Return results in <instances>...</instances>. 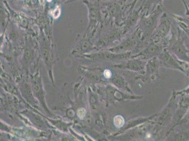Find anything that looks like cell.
I'll return each mask as SVG.
<instances>
[{
	"label": "cell",
	"mask_w": 189,
	"mask_h": 141,
	"mask_svg": "<svg viewBox=\"0 0 189 141\" xmlns=\"http://www.w3.org/2000/svg\"><path fill=\"white\" fill-rule=\"evenodd\" d=\"M127 0H111L104 4L105 20L120 26L128 13L130 8Z\"/></svg>",
	"instance_id": "cell-1"
},
{
	"label": "cell",
	"mask_w": 189,
	"mask_h": 141,
	"mask_svg": "<svg viewBox=\"0 0 189 141\" xmlns=\"http://www.w3.org/2000/svg\"><path fill=\"white\" fill-rule=\"evenodd\" d=\"M163 12L162 5H159L149 15H141L137 26L141 32L148 34L154 31Z\"/></svg>",
	"instance_id": "cell-2"
},
{
	"label": "cell",
	"mask_w": 189,
	"mask_h": 141,
	"mask_svg": "<svg viewBox=\"0 0 189 141\" xmlns=\"http://www.w3.org/2000/svg\"><path fill=\"white\" fill-rule=\"evenodd\" d=\"M141 16V8L140 7L137 9H134L129 12L120 25L123 33L134 29L137 26Z\"/></svg>",
	"instance_id": "cell-3"
},
{
	"label": "cell",
	"mask_w": 189,
	"mask_h": 141,
	"mask_svg": "<svg viewBox=\"0 0 189 141\" xmlns=\"http://www.w3.org/2000/svg\"><path fill=\"white\" fill-rule=\"evenodd\" d=\"M172 23L168 14L164 11L160 16L155 32L158 35H167L171 31Z\"/></svg>",
	"instance_id": "cell-4"
},
{
	"label": "cell",
	"mask_w": 189,
	"mask_h": 141,
	"mask_svg": "<svg viewBox=\"0 0 189 141\" xmlns=\"http://www.w3.org/2000/svg\"><path fill=\"white\" fill-rule=\"evenodd\" d=\"M163 0H143L140 6L141 15H148L154 11L158 6L162 5Z\"/></svg>",
	"instance_id": "cell-5"
},
{
	"label": "cell",
	"mask_w": 189,
	"mask_h": 141,
	"mask_svg": "<svg viewBox=\"0 0 189 141\" xmlns=\"http://www.w3.org/2000/svg\"><path fill=\"white\" fill-rule=\"evenodd\" d=\"M124 119L120 115L117 116L114 118V124L118 128L121 127L124 125Z\"/></svg>",
	"instance_id": "cell-6"
},
{
	"label": "cell",
	"mask_w": 189,
	"mask_h": 141,
	"mask_svg": "<svg viewBox=\"0 0 189 141\" xmlns=\"http://www.w3.org/2000/svg\"><path fill=\"white\" fill-rule=\"evenodd\" d=\"M86 115V110L85 109L81 108H80L77 111V115L79 118L81 120H82Z\"/></svg>",
	"instance_id": "cell-7"
},
{
	"label": "cell",
	"mask_w": 189,
	"mask_h": 141,
	"mask_svg": "<svg viewBox=\"0 0 189 141\" xmlns=\"http://www.w3.org/2000/svg\"><path fill=\"white\" fill-rule=\"evenodd\" d=\"M60 13H61L60 9L59 8H57V9H55V11H54L53 13V15L54 18H57L60 15Z\"/></svg>",
	"instance_id": "cell-8"
},
{
	"label": "cell",
	"mask_w": 189,
	"mask_h": 141,
	"mask_svg": "<svg viewBox=\"0 0 189 141\" xmlns=\"http://www.w3.org/2000/svg\"><path fill=\"white\" fill-rule=\"evenodd\" d=\"M104 75L106 78H110L111 76V73L109 70H105Z\"/></svg>",
	"instance_id": "cell-9"
},
{
	"label": "cell",
	"mask_w": 189,
	"mask_h": 141,
	"mask_svg": "<svg viewBox=\"0 0 189 141\" xmlns=\"http://www.w3.org/2000/svg\"><path fill=\"white\" fill-rule=\"evenodd\" d=\"M138 0H133L132 2H130V9H129V11L130 12V11H132V10H133L135 7V6L137 4V2L138 1Z\"/></svg>",
	"instance_id": "cell-10"
},
{
	"label": "cell",
	"mask_w": 189,
	"mask_h": 141,
	"mask_svg": "<svg viewBox=\"0 0 189 141\" xmlns=\"http://www.w3.org/2000/svg\"><path fill=\"white\" fill-rule=\"evenodd\" d=\"M40 1L41 3L42 4H43V2H44V0H40Z\"/></svg>",
	"instance_id": "cell-11"
},
{
	"label": "cell",
	"mask_w": 189,
	"mask_h": 141,
	"mask_svg": "<svg viewBox=\"0 0 189 141\" xmlns=\"http://www.w3.org/2000/svg\"><path fill=\"white\" fill-rule=\"evenodd\" d=\"M51 0H47V1H50Z\"/></svg>",
	"instance_id": "cell-12"
}]
</instances>
